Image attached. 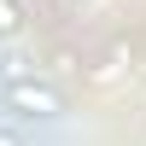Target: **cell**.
<instances>
[{
	"mask_svg": "<svg viewBox=\"0 0 146 146\" xmlns=\"http://www.w3.org/2000/svg\"><path fill=\"white\" fill-rule=\"evenodd\" d=\"M0 105L12 117H64V88H53L47 76H23V82H6L0 88Z\"/></svg>",
	"mask_w": 146,
	"mask_h": 146,
	"instance_id": "6da1fadb",
	"label": "cell"
},
{
	"mask_svg": "<svg viewBox=\"0 0 146 146\" xmlns=\"http://www.w3.org/2000/svg\"><path fill=\"white\" fill-rule=\"evenodd\" d=\"M6 29H18V12H12V0H0V35Z\"/></svg>",
	"mask_w": 146,
	"mask_h": 146,
	"instance_id": "7a4b0ae2",
	"label": "cell"
},
{
	"mask_svg": "<svg viewBox=\"0 0 146 146\" xmlns=\"http://www.w3.org/2000/svg\"><path fill=\"white\" fill-rule=\"evenodd\" d=\"M0 146H23V140H18V135H12V129H0Z\"/></svg>",
	"mask_w": 146,
	"mask_h": 146,
	"instance_id": "3957f363",
	"label": "cell"
},
{
	"mask_svg": "<svg viewBox=\"0 0 146 146\" xmlns=\"http://www.w3.org/2000/svg\"><path fill=\"white\" fill-rule=\"evenodd\" d=\"M82 6H94V0H82Z\"/></svg>",
	"mask_w": 146,
	"mask_h": 146,
	"instance_id": "277c9868",
	"label": "cell"
}]
</instances>
